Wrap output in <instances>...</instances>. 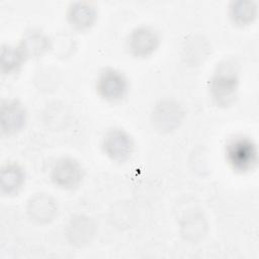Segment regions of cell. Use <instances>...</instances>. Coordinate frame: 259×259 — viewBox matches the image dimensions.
Masks as SVG:
<instances>
[{
  "label": "cell",
  "instance_id": "6da1fadb",
  "mask_svg": "<svg viewBox=\"0 0 259 259\" xmlns=\"http://www.w3.org/2000/svg\"><path fill=\"white\" fill-rule=\"evenodd\" d=\"M239 81V71L234 61L224 60L218 64L209 80L212 101L220 107L232 105L237 98Z\"/></svg>",
  "mask_w": 259,
  "mask_h": 259
},
{
  "label": "cell",
  "instance_id": "7a4b0ae2",
  "mask_svg": "<svg viewBox=\"0 0 259 259\" xmlns=\"http://www.w3.org/2000/svg\"><path fill=\"white\" fill-rule=\"evenodd\" d=\"M226 161L237 173L252 171L258 162L256 144L244 136H236L228 141L225 147Z\"/></svg>",
  "mask_w": 259,
  "mask_h": 259
},
{
  "label": "cell",
  "instance_id": "3957f363",
  "mask_svg": "<svg viewBox=\"0 0 259 259\" xmlns=\"http://www.w3.org/2000/svg\"><path fill=\"white\" fill-rule=\"evenodd\" d=\"M99 97L108 102L121 101L128 91V80L119 70L107 67L102 69L95 82Z\"/></svg>",
  "mask_w": 259,
  "mask_h": 259
},
{
  "label": "cell",
  "instance_id": "277c9868",
  "mask_svg": "<svg viewBox=\"0 0 259 259\" xmlns=\"http://www.w3.org/2000/svg\"><path fill=\"white\" fill-rule=\"evenodd\" d=\"M103 153L113 162H126L135 150V141L131 134L122 127H111L105 132L101 140Z\"/></svg>",
  "mask_w": 259,
  "mask_h": 259
},
{
  "label": "cell",
  "instance_id": "5b68a950",
  "mask_svg": "<svg viewBox=\"0 0 259 259\" xmlns=\"http://www.w3.org/2000/svg\"><path fill=\"white\" fill-rule=\"evenodd\" d=\"M85 175L82 164L72 157H61L53 165L51 179L53 183L66 190L77 188Z\"/></svg>",
  "mask_w": 259,
  "mask_h": 259
},
{
  "label": "cell",
  "instance_id": "8992f818",
  "mask_svg": "<svg viewBox=\"0 0 259 259\" xmlns=\"http://www.w3.org/2000/svg\"><path fill=\"white\" fill-rule=\"evenodd\" d=\"M184 115V108L179 102L173 99H164L154 106L151 120L156 131L170 133L179 126Z\"/></svg>",
  "mask_w": 259,
  "mask_h": 259
},
{
  "label": "cell",
  "instance_id": "52a82bcc",
  "mask_svg": "<svg viewBox=\"0 0 259 259\" xmlns=\"http://www.w3.org/2000/svg\"><path fill=\"white\" fill-rule=\"evenodd\" d=\"M160 46V34L152 26L140 25L128 34L126 47L132 56L145 59L152 56Z\"/></svg>",
  "mask_w": 259,
  "mask_h": 259
},
{
  "label": "cell",
  "instance_id": "ba28073f",
  "mask_svg": "<svg viewBox=\"0 0 259 259\" xmlns=\"http://www.w3.org/2000/svg\"><path fill=\"white\" fill-rule=\"evenodd\" d=\"M26 118V108L19 100L7 99L2 101L0 108V124L3 134H17L24 127Z\"/></svg>",
  "mask_w": 259,
  "mask_h": 259
},
{
  "label": "cell",
  "instance_id": "9c48e42d",
  "mask_svg": "<svg viewBox=\"0 0 259 259\" xmlns=\"http://www.w3.org/2000/svg\"><path fill=\"white\" fill-rule=\"evenodd\" d=\"M29 218L38 224H49L58 214L57 200L48 193H35L26 204Z\"/></svg>",
  "mask_w": 259,
  "mask_h": 259
},
{
  "label": "cell",
  "instance_id": "30bf717a",
  "mask_svg": "<svg viewBox=\"0 0 259 259\" xmlns=\"http://www.w3.org/2000/svg\"><path fill=\"white\" fill-rule=\"evenodd\" d=\"M96 6L88 1L71 2L67 9V20L70 25L79 31L91 28L97 20Z\"/></svg>",
  "mask_w": 259,
  "mask_h": 259
},
{
  "label": "cell",
  "instance_id": "8fae6325",
  "mask_svg": "<svg viewBox=\"0 0 259 259\" xmlns=\"http://www.w3.org/2000/svg\"><path fill=\"white\" fill-rule=\"evenodd\" d=\"M53 47L50 36L38 28H31L25 31L18 44L26 60L36 59L49 52Z\"/></svg>",
  "mask_w": 259,
  "mask_h": 259
},
{
  "label": "cell",
  "instance_id": "7c38bea8",
  "mask_svg": "<svg viewBox=\"0 0 259 259\" xmlns=\"http://www.w3.org/2000/svg\"><path fill=\"white\" fill-rule=\"evenodd\" d=\"M94 221L83 214L74 215L66 228V236L70 244L81 247L88 244L95 234Z\"/></svg>",
  "mask_w": 259,
  "mask_h": 259
},
{
  "label": "cell",
  "instance_id": "4fadbf2b",
  "mask_svg": "<svg viewBox=\"0 0 259 259\" xmlns=\"http://www.w3.org/2000/svg\"><path fill=\"white\" fill-rule=\"evenodd\" d=\"M25 183V171L15 162H8L1 167L0 188L4 195L16 194Z\"/></svg>",
  "mask_w": 259,
  "mask_h": 259
},
{
  "label": "cell",
  "instance_id": "5bb4252c",
  "mask_svg": "<svg viewBox=\"0 0 259 259\" xmlns=\"http://www.w3.org/2000/svg\"><path fill=\"white\" fill-rule=\"evenodd\" d=\"M258 15L257 3L251 0H236L229 4V16L237 26H247L255 21Z\"/></svg>",
  "mask_w": 259,
  "mask_h": 259
},
{
  "label": "cell",
  "instance_id": "9a60e30c",
  "mask_svg": "<svg viewBox=\"0 0 259 259\" xmlns=\"http://www.w3.org/2000/svg\"><path fill=\"white\" fill-rule=\"evenodd\" d=\"M26 58L18 46L2 45L0 52V68L2 74L10 75L19 71Z\"/></svg>",
  "mask_w": 259,
  "mask_h": 259
},
{
  "label": "cell",
  "instance_id": "2e32d148",
  "mask_svg": "<svg viewBox=\"0 0 259 259\" xmlns=\"http://www.w3.org/2000/svg\"><path fill=\"white\" fill-rule=\"evenodd\" d=\"M206 227L204 224V219L201 214H191L187 221L182 225V228L185 229V232L183 233L184 236H193V229L194 234L196 235H202L203 229Z\"/></svg>",
  "mask_w": 259,
  "mask_h": 259
}]
</instances>
